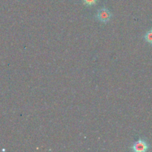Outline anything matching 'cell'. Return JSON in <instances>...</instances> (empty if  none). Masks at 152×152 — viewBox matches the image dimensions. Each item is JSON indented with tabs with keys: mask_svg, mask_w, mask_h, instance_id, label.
<instances>
[{
	"mask_svg": "<svg viewBox=\"0 0 152 152\" xmlns=\"http://www.w3.org/2000/svg\"><path fill=\"white\" fill-rule=\"evenodd\" d=\"M149 147L150 145L147 141H145V140L140 139L132 145V151L136 152H145L148 151Z\"/></svg>",
	"mask_w": 152,
	"mask_h": 152,
	"instance_id": "2",
	"label": "cell"
},
{
	"mask_svg": "<svg viewBox=\"0 0 152 152\" xmlns=\"http://www.w3.org/2000/svg\"><path fill=\"white\" fill-rule=\"evenodd\" d=\"M111 16H112V14L110 10L105 7H102V8L98 10L96 14V18L97 19V20L101 22H103V23H107L111 19Z\"/></svg>",
	"mask_w": 152,
	"mask_h": 152,
	"instance_id": "1",
	"label": "cell"
},
{
	"mask_svg": "<svg viewBox=\"0 0 152 152\" xmlns=\"http://www.w3.org/2000/svg\"><path fill=\"white\" fill-rule=\"evenodd\" d=\"M83 4L87 7H91V6L95 5L97 2L98 0H82Z\"/></svg>",
	"mask_w": 152,
	"mask_h": 152,
	"instance_id": "4",
	"label": "cell"
},
{
	"mask_svg": "<svg viewBox=\"0 0 152 152\" xmlns=\"http://www.w3.org/2000/svg\"><path fill=\"white\" fill-rule=\"evenodd\" d=\"M144 39H145V42L152 45V28H151L148 31H147L146 34L144 36Z\"/></svg>",
	"mask_w": 152,
	"mask_h": 152,
	"instance_id": "3",
	"label": "cell"
}]
</instances>
